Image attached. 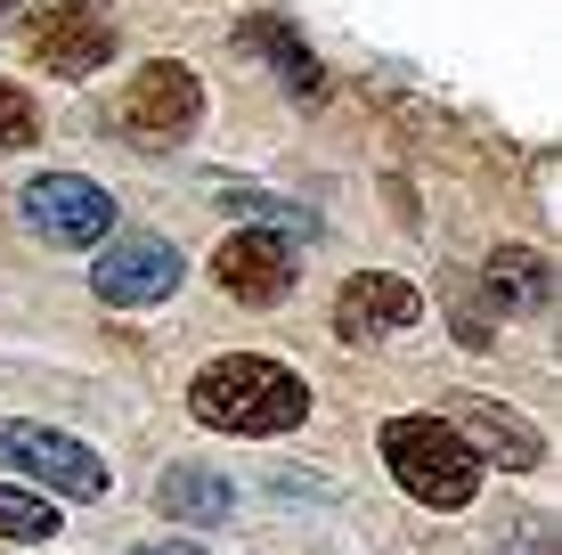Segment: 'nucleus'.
Instances as JSON below:
<instances>
[{
    "label": "nucleus",
    "mask_w": 562,
    "mask_h": 555,
    "mask_svg": "<svg viewBox=\"0 0 562 555\" xmlns=\"http://www.w3.org/2000/svg\"><path fill=\"white\" fill-rule=\"evenodd\" d=\"M449 425H457L473 449H490L497 466H538V457H547L538 425H521V417H514V409H497V400H457Z\"/></svg>",
    "instance_id": "10"
},
{
    "label": "nucleus",
    "mask_w": 562,
    "mask_h": 555,
    "mask_svg": "<svg viewBox=\"0 0 562 555\" xmlns=\"http://www.w3.org/2000/svg\"><path fill=\"white\" fill-rule=\"evenodd\" d=\"M481 286H490V311H547L554 302V262L530 254V245H497Z\"/></svg>",
    "instance_id": "11"
},
{
    "label": "nucleus",
    "mask_w": 562,
    "mask_h": 555,
    "mask_svg": "<svg viewBox=\"0 0 562 555\" xmlns=\"http://www.w3.org/2000/svg\"><path fill=\"white\" fill-rule=\"evenodd\" d=\"M49 531H57V507L42 499V490H9L0 482V540H33L42 547Z\"/></svg>",
    "instance_id": "13"
},
{
    "label": "nucleus",
    "mask_w": 562,
    "mask_h": 555,
    "mask_svg": "<svg viewBox=\"0 0 562 555\" xmlns=\"http://www.w3.org/2000/svg\"><path fill=\"white\" fill-rule=\"evenodd\" d=\"M416 311H424V295H416L408 278L359 270V278H342V295H335V335H342V343H375V335L408 328Z\"/></svg>",
    "instance_id": "9"
},
{
    "label": "nucleus",
    "mask_w": 562,
    "mask_h": 555,
    "mask_svg": "<svg viewBox=\"0 0 562 555\" xmlns=\"http://www.w3.org/2000/svg\"><path fill=\"white\" fill-rule=\"evenodd\" d=\"M212 278H221V295L269 311V302H285V295H294V278H302L294 237H285V229H237V237L212 254Z\"/></svg>",
    "instance_id": "5"
},
{
    "label": "nucleus",
    "mask_w": 562,
    "mask_h": 555,
    "mask_svg": "<svg viewBox=\"0 0 562 555\" xmlns=\"http://www.w3.org/2000/svg\"><path fill=\"white\" fill-rule=\"evenodd\" d=\"M0 466L25 474V482H42V490H57V499H106V457L82 449L74 433H57V425L9 417V425H0Z\"/></svg>",
    "instance_id": "3"
},
{
    "label": "nucleus",
    "mask_w": 562,
    "mask_h": 555,
    "mask_svg": "<svg viewBox=\"0 0 562 555\" xmlns=\"http://www.w3.org/2000/svg\"><path fill=\"white\" fill-rule=\"evenodd\" d=\"M25 140H42V114L16 82H0V147H25Z\"/></svg>",
    "instance_id": "14"
},
{
    "label": "nucleus",
    "mask_w": 562,
    "mask_h": 555,
    "mask_svg": "<svg viewBox=\"0 0 562 555\" xmlns=\"http://www.w3.org/2000/svg\"><path fill=\"white\" fill-rule=\"evenodd\" d=\"M90 286H99V302H114V311H139V302H164L180 286V254L164 237H114L99 254V270H90Z\"/></svg>",
    "instance_id": "7"
},
{
    "label": "nucleus",
    "mask_w": 562,
    "mask_h": 555,
    "mask_svg": "<svg viewBox=\"0 0 562 555\" xmlns=\"http://www.w3.org/2000/svg\"><path fill=\"white\" fill-rule=\"evenodd\" d=\"M155 507H164L171 523H221V514H228V482L204 474V466H180V474H164Z\"/></svg>",
    "instance_id": "12"
},
{
    "label": "nucleus",
    "mask_w": 562,
    "mask_h": 555,
    "mask_svg": "<svg viewBox=\"0 0 562 555\" xmlns=\"http://www.w3.org/2000/svg\"><path fill=\"white\" fill-rule=\"evenodd\" d=\"M9 16H16V0H0V25H9Z\"/></svg>",
    "instance_id": "17"
},
{
    "label": "nucleus",
    "mask_w": 562,
    "mask_h": 555,
    "mask_svg": "<svg viewBox=\"0 0 562 555\" xmlns=\"http://www.w3.org/2000/svg\"><path fill=\"white\" fill-rule=\"evenodd\" d=\"M188 409L212 433H285V425L310 417V385L294 368H278V359H261V352H228L188 385Z\"/></svg>",
    "instance_id": "1"
},
{
    "label": "nucleus",
    "mask_w": 562,
    "mask_h": 555,
    "mask_svg": "<svg viewBox=\"0 0 562 555\" xmlns=\"http://www.w3.org/2000/svg\"><path fill=\"white\" fill-rule=\"evenodd\" d=\"M196 123H204V90H196L188 66H147L139 82L123 90V131L139 147H180Z\"/></svg>",
    "instance_id": "6"
},
{
    "label": "nucleus",
    "mask_w": 562,
    "mask_h": 555,
    "mask_svg": "<svg viewBox=\"0 0 562 555\" xmlns=\"http://www.w3.org/2000/svg\"><path fill=\"white\" fill-rule=\"evenodd\" d=\"M383 466L424 507H464L481 490V449L464 442L449 417H392L383 425Z\"/></svg>",
    "instance_id": "2"
},
{
    "label": "nucleus",
    "mask_w": 562,
    "mask_h": 555,
    "mask_svg": "<svg viewBox=\"0 0 562 555\" xmlns=\"http://www.w3.org/2000/svg\"><path fill=\"white\" fill-rule=\"evenodd\" d=\"M139 555H204V547H180V540H155V547H139Z\"/></svg>",
    "instance_id": "16"
},
{
    "label": "nucleus",
    "mask_w": 562,
    "mask_h": 555,
    "mask_svg": "<svg viewBox=\"0 0 562 555\" xmlns=\"http://www.w3.org/2000/svg\"><path fill=\"white\" fill-rule=\"evenodd\" d=\"M25 229L42 245H99L114 229V197L99 180H82V171H42L25 188Z\"/></svg>",
    "instance_id": "4"
},
{
    "label": "nucleus",
    "mask_w": 562,
    "mask_h": 555,
    "mask_svg": "<svg viewBox=\"0 0 562 555\" xmlns=\"http://www.w3.org/2000/svg\"><path fill=\"white\" fill-rule=\"evenodd\" d=\"M33 57H42L49 74H99L114 57V25L99 9H82V0H49V9L33 16Z\"/></svg>",
    "instance_id": "8"
},
{
    "label": "nucleus",
    "mask_w": 562,
    "mask_h": 555,
    "mask_svg": "<svg viewBox=\"0 0 562 555\" xmlns=\"http://www.w3.org/2000/svg\"><path fill=\"white\" fill-rule=\"evenodd\" d=\"M228 204H237V213H254V221H294V229H310V213H294L285 197H261V188H228Z\"/></svg>",
    "instance_id": "15"
}]
</instances>
